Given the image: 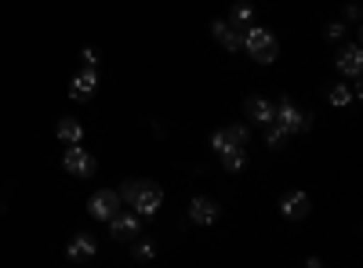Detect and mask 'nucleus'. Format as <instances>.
I'll return each mask as SVG.
<instances>
[{"label": "nucleus", "mask_w": 363, "mask_h": 268, "mask_svg": "<svg viewBox=\"0 0 363 268\" xmlns=\"http://www.w3.org/2000/svg\"><path fill=\"white\" fill-rule=\"evenodd\" d=\"M120 199H124L131 211H138L142 218H153L160 211V203H164V192L160 185L153 182H124V189H120Z\"/></svg>", "instance_id": "1"}, {"label": "nucleus", "mask_w": 363, "mask_h": 268, "mask_svg": "<svg viewBox=\"0 0 363 268\" xmlns=\"http://www.w3.org/2000/svg\"><path fill=\"white\" fill-rule=\"evenodd\" d=\"M244 51L255 58V62H277L280 44H277V37H272L269 29H262V25H247V29H244Z\"/></svg>", "instance_id": "2"}, {"label": "nucleus", "mask_w": 363, "mask_h": 268, "mask_svg": "<svg viewBox=\"0 0 363 268\" xmlns=\"http://www.w3.org/2000/svg\"><path fill=\"white\" fill-rule=\"evenodd\" d=\"M211 148H215V156L222 160L225 170H244V167H247V148L236 145V141L225 134V127L211 134Z\"/></svg>", "instance_id": "3"}, {"label": "nucleus", "mask_w": 363, "mask_h": 268, "mask_svg": "<svg viewBox=\"0 0 363 268\" xmlns=\"http://www.w3.org/2000/svg\"><path fill=\"white\" fill-rule=\"evenodd\" d=\"M272 124H280L287 134H301V131H309V127H313L309 112H301V109H298L294 102H287V98L277 105V120H272Z\"/></svg>", "instance_id": "4"}, {"label": "nucleus", "mask_w": 363, "mask_h": 268, "mask_svg": "<svg viewBox=\"0 0 363 268\" xmlns=\"http://www.w3.org/2000/svg\"><path fill=\"white\" fill-rule=\"evenodd\" d=\"M62 163H66V170L77 174V177H91V174H95V167H99L95 156H91L84 145H69L66 156H62Z\"/></svg>", "instance_id": "5"}, {"label": "nucleus", "mask_w": 363, "mask_h": 268, "mask_svg": "<svg viewBox=\"0 0 363 268\" xmlns=\"http://www.w3.org/2000/svg\"><path fill=\"white\" fill-rule=\"evenodd\" d=\"M87 211H91V218H99V221H109V218H113V214L120 211V192H113V189H99L95 196H91Z\"/></svg>", "instance_id": "6"}, {"label": "nucleus", "mask_w": 363, "mask_h": 268, "mask_svg": "<svg viewBox=\"0 0 363 268\" xmlns=\"http://www.w3.org/2000/svg\"><path fill=\"white\" fill-rule=\"evenodd\" d=\"M138 225H142V214L138 211H116L113 218H109V232L116 235V240H135L138 235Z\"/></svg>", "instance_id": "7"}, {"label": "nucleus", "mask_w": 363, "mask_h": 268, "mask_svg": "<svg viewBox=\"0 0 363 268\" xmlns=\"http://www.w3.org/2000/svg\"><path fill=\"white\" fill-rule=\"evenodd\" d=\"M309 211H313V203H309V196H306V192H287V196L280 199V214H284L287 221H301V218H309Z\"/></svg>", "instance_id": "8"}, {"label": "nucleus", "mask_w": 363, "mask_h": 268, "mask_svg": "<svg viewBox=\"0 0 363 268\" xmlns=\"http://www.w3.org/2000/svg\"><path fill=\"white\" fill-rule=\"evenodd\" d=\"M95 87H99V73H95V66H84L77 76H73V83H69V98H91L95 95Z\"/></svg>", "instance_id": "9"}, {"label": "nucleus", "mask_w": 363, "mask_h": 268, "mask_svg": "<svg viewBox=\"0 0 363 268\" xmlns=\"http://www.w3.org/2000/svg\"><path fill=\"white\" fill-rule=\"evenodd\" d=\"M359 69H363V51H359V44H345V47L338 51V73L356 80Z\"/></svg>", "instance_id": "10"}, {"label": "nucleus", "mask_w": 363, "mask_h": 268, "mask_svg": "<svg viewBox=\"0 0 363 268\" xmlns=\"http://www.w3.org/2000/svg\"><path fill=\"white\" fill-rule=\"evenodd\" d=\"M218 214H222V206H218L215 199L196 196V199L189 203V218H193L196 225H215V221H218Z\"/></svg>", "instance_id": "11"}, {"label": "nucleus", "mask_w": 363, "mask_h": 268, "mask_svg": "<svg viewBox=\"0 0 363 268\" xmlns=\"http://www.w3.org/2000/svg\"><path fill=\"white\" fill-rule=\"evenodd\" d=\"M247 116H251V120L255 124H262V127H269L272 120H277V105H272L269 98H247Z\"/></svg>", "instance_id": "12"}, {"label": "nucleus", "mask_w": 363, "mask_h": 268, "mask_svg": "<svg viewBox=\"0 0 363 268\" xmlns=\"http://www.w3.org/2000/svg\"><path fill=\"white\" fill-rule=\"evenodd\" d=\"M211 33H215V40H218L225 51H240V47H244V33H236V29H233V25H225L222 18H218L215 25H211Z\"/></svg>", "instance_id": "13"}, {"label": "nucleus", "mask_w": 363, "mask_h": 268, "mask_svg": "<svg viewBox=\"0 0 363 268\" xmlns=\"http://www.w3.org/2000/svg\"><path fill=\"white\" fill-rule=\"evenodd\" d=\"M95 250H99V243H95V235H87V232L73 235V240H69V247H66V254H69L73 261H84V257H95Z\"/></svg>", "instance_id": "14"}, {"label": "nucleus", "mask_w": 363, "mask_h": 268, "mask_svg": "<svg viewBox=\"0 0 363 268\" xmlns=\"http://www.w3.org/2000/svg\"><path fill=\"white\" fill-rule=\"evenodd\" d=\"M55 134L62 138L66 145H80V141H84V127H80V120H73V116H66V120H58Z\"/></svg>", "instance_id": "15"}, {"label": "nucleus", "mask_w": 363, "mask_h": 268, "mask_svg": "<svg viewBox=\"0 0 363 268\" xmlns=\"http://www.w3.org/2000/svg\"><path fill=\"white\" fill-rule=\"evenodd\" d=\"M229 15H233V22H236V25H244V29H247V25H255V4H247V0L233 4V11H229Z\"/></svg>", "instance_id": "16"}, {"label": "nucleus", "mask_w": 363, "mask_h": 268, "mask_svg": "<svg viewBox=\"0 0 363 268\" xmlns=\"http://www.w3.org/2000/svg\"><path fill=\"white\" fill-rule=\"evenodd\" d=\"M327 98H330V105H338V109H342V105H352V102H356L352 87H345V83H335V87H330V95H327Z\"/></svg>", "instance_id": "17"}, {"label": "nucleus", "mask_w": 363, "mask_h": 268, "mask_svg": "<svg viewBox=\"0 0 363 268\" xmlns=\"http://www.w3.org/2000/svg\"><path fill=\"white\" fill-rule=\"evenodd\" d=\"M265 141H269V148H284V145H287V131H284L280 124H269V134H265Z\"/></svg>", "instance_id": "18"}, {"label": "nucleus", "mask_w": 363, "mask_h": 268, "mask_svg": "<svg viewBox=\"0 0 363 268\" xmlns=\"http://www.w3.org/2000/svg\"><path fill=\"white\" fill-rule=\"evenodd\" d=\"M225 134H229L236 145H244V148H247V141H251V131H247V124H229V127H225Z\"/></svg>", "instance_id": "19"}, {"label": "nucleus", "mask_w": 363, "mask_h": 268, "mask_svg": "<svg viewBox=\"0 0 363 268\" xmlns=\"http://www.w3.org/2000/svg\"><path fill=\"white\" fill-rule=\"evenodd\" d=\"M135 240H138V235H135ZM135 257H142V261L157 257V247H153V240H138V243H135Z\"/></svg>", "instance_id": "20"}, {"label": "nucleus", "mask_w": 363, "mask_h": 268, "mask_svg": "<svg viewBox=\"0 0 363 268\" xmlns=\"http://www.w3.org/2000/svg\"><path fill=\"white\" fill-rule=\"evenodd\" d=\"M345 33H349L345 22H330V25H327V40H335V44H342V40H345Z\"/></svg>", "instance_id": "21"}, {"label": "nucleus", "mask_w": 363, "mask_h": 268, "mask_svg": "<svg viewBox=\"0 0 363 268\" xmlns=\"http://www.w3.org/2000/svg\"><path fill=\"white\" fill-rule=\"evenodd\" d=\"M80 62H84V66H95V62H99V54L91 51V47H84V51H80Z\"/></svg>", "instance_id": "22"}, {"label": "nucleus", "mask_w": 363, "mask_h": 268, "mask_svg": "<svg viewBox=\"0 0 363 268\" xmlns=\"http://www.w3.org/2000/svg\"><path fill=\"white\" fill-rule=\"evenodd\" d=\"M345 18H349V22H359V4H349V8H345Z\"/></svg>", "instance_id": "23"}]
</instances>
